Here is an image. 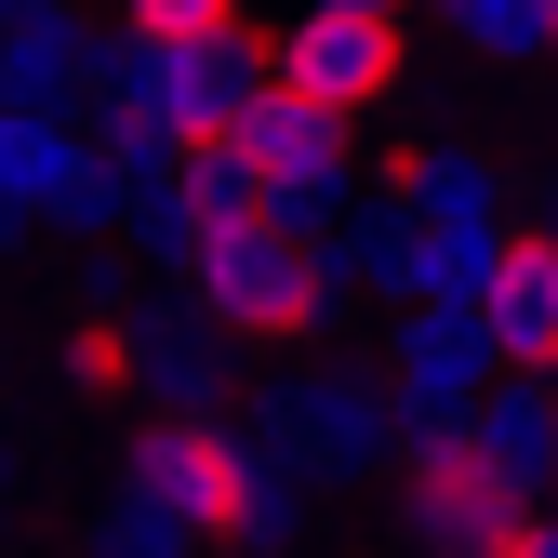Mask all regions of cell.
I'll use <instances>...</instances> for the list:
<instances>
[{"label":"cell","mask_w":558,"mask_h":558,"mask_svg":"<svg viewBox=\"0 0 558 558\" xmlns=\"http://www.w3.org/2000/svg\"><path fill=\"white\" fill-rule=\"evenodd\" d=\"M173 293H199V319H214L227 345H332V319L360 306V266H345V240L319 227H214L173 253Z\"/></svg>","instance_id":"6da1fadb"},{"label":"cell","mask_w":558,"mask_h":558,"mask_svg":"<svg viewBox=\"0 0 558 558\" xmlns=\"http://www.w3.org/2000/svg\"><path fill=\"white\" fill-rule=\"evenodd\" d=\"M0 227H66V240H120L133 186L81 133V107H0Z\"/></svg>","instance_id":"7a4b0ae2"},{"label":"cell","mask_w":558,"mask_h":558,"mask_svg":"<svg viewBox=\"0 0 558 558\" xmlns=\"http://www.w3.org/2000/svg\"><path fill=\"white\" fill-rule=\"evenodd\" d=\"M240 426L279 439V452H306V465H332V478H360V465H399L412 412L386 399V360H306V373H279Z\"/></svg>","instance_id":"3957f363"},{"label":"cell","mask_w":558,"mask_h":558,"mask_svg":"<svg viewBox=\"0 0 558 558\" xmlns=\"http://www.w3.org/2000/svg\"><path fill=\"white\" fill-rule=\"evenodd\" d=\"M240 465H253L240 412H147L133 452H120V493L160 506V519H186L199 545H227L240 532Z\"/></svg>","instance_id":"277c9868"},{"label":"cell","mask_w":558,"mask_h":558,"mask_svg":"<svg viewBox=\"0 0 558 558\" xmlns=\"http://www.w3.org/2000/svg\"><path fill=\"white\" fill-rule=\"evenodd\" d=\"M227 147L266 173V214H279V227H319V240H332L345 214H360V147H345V120H332V107H306V94H279V81H266V107L227 133Z\"/></svg>","instance_id":"5b68a950"},{"label":"cell","mask_w":558,"mask_h":558,"mask_svg":"<svg viewBox=\"0 0 558 558\" xmlns=\"http://www.w3.org/2000/svg\"><path fill=\"white\" fill-rule=\"evenodd\" d=\"M399 27H412V14L306 0V14L266 40V81H279V94H306V107H332V120H360V107H386V94H399Z\"/></svg>","instance_id":"8992f818"},{"label":"cell","mask_w":558,"mask_h":558,"mask_svg":"<svg viewBox=\"0 0 558 558\" xmlns=\"http://www.w3.org/2000/svg\"><path fill=\"white\" fill-rule=\"evenodd\" d=\"M493 373H506V345H493V319H478L465 293L399 306V332H386V399L412 412V426H465V412L493 399Z\"/></svg>","instance_id":"52a82bcc"},{"label":"cell","mask_w":558,"mask_h":558,"mask_svg":"<svg viewBox=\"0 0 558 558\" xmlns=\"http://www.w3.org/2000/svg\"><path fill=\"white\" fill-rule=\"evenodd\" d=\"M120 94H147L186 147H227V133L266 107V40H120Z\"/></svg>","instance_id":"ba28073f"},{"label":"cell","mask_w":558,"mask_h":558,"mask_svg":"<svg viewBox=\"0 0 558 558\" xmlns=\"http://www.w3.org/2000/svg\"><path fill=\"white\" fill-rule=\"evenodd\" d=\"M120 53L94 40L81 0H0V107H107Z\"/></svg>","instance_id":"9c48e42d"},{"label":"cell","mask_w":558,"mask_h":558,"mask_svg":"<svg viewBox=\"0 0 558 558\" xmlns=\"http://www.w3.org/2000/svg\"><path fill=\"white\" fill-rule=\"evenodd\" d=\"M120 319H133V399H147V412H227V360H214V319H199V293L120 306Z\"/></svg>","instance_id":"30bf717a"},{"label":"cell","mask_w":558,"mask_h":558,"mask_svg":"<svg viewBox=\"0 0 558 558\" xmlns=\"http://www.w3.org/2000/svg\"><path fill=\"white\" fill-rule=\"evenodd\" d=\"M465 439L519 506H545L558 493V373H493V399L465 412Z\"/></svg>","instance_id":"8fae6325"},{"label":"cell","mask_w":558,"mask_h":558,"mask_svg":"<svg viewBox=\"0 0 558 558\" xmlns=\"http://www.w3.org/2000/svg\"><path fill=\"white\" fill-rule=\"evenodd\" d=\"M253 439V426H240ZM332 519V465H306V452H279V439H253V465H240V558H293L306 532Z\"/></svg>","instance_id":"7c38bea8"},{"label":"cell","mask_w":558,"mask_h":558,"mask_svg":"<svg viewBox=\"0 0 558 558\" xmlns=\"http://www.w3.org/2000/svg\"><path fill=\"white\" fill-rule=\"evenodd\" d=\"M478 319H493L506 373H558V227L493 253V279H478Z\"/></svg>","instance_id":"4fadbf2b"},{"label":"cell","mask_w":558,"mask_h":558,"mask_svg":"<svg viewBox=\"0 0 558 558\" xmlns=\"http://www.w3.org/2000/svg\"><path fill=\"white\" fill-rule=\"evenodd\" d=\"M399 199H412V214H426L439 240H519V214H506V173H493V147H465V133L412 147Z\"/></svg>","instance_id":"5bb4252c"},{"label":"cell","mask_w":558,"mask_h":558,"mask_svg":"<svg viewBox=\"0 0 558 558\" xmlns=\"http://www.w3.org/2000/svg\"><path fill=\"white\" fill-rule=\"evenodd\" d=\"M53 386L81 399V412H107V399H133V319L120 306H81L53 332Z\"/></svg>","instance_id":"9a60e30c"},{"label":"cell","mask_w":558,"mask_h":558,"mask_svg":"<svg viewBox=\"0 0 558 558\" xmlns=\"http://www.w3.org/2000/svg\"><path fill=\"white\" fill-rule=\"evenodd\" d=\"M439 27L478 66H532V53H558V0H439Z\"/></svg>","instance_id":"2e32d148"},{"label":"cell","mask_w":558,"mask_h":558,"mask_svg":"<svg viewBox=\"0 0 558 558\" xmlns=\"http://www.w3.org/2000/svg\"><path fill=\"white\" fill-rule=\"evenodd\" d=\"M81 558H214V545H199L186 519H160V506H133V493H120V506L81 519Z\"/></svg>","instance_id":"e0dca14e"},{"label":"cell","mask_w":558,"mask_h":558,"mask_svg":"<svg viewBox=\"0 0 558 558\" xmlns=\"http://www.w3.org/2000/svg\"><path fill=\"white\" fill-rule=\"evenodd\" d=\"M120 40L160 53V40H253V27H240V0H120Z\"/></svg>","instance_id":"ac0fdd59"},{"label":"cell","mask_w":558,"mask_h":558,"mask_svg":"<svg viewBox=\"0 0 558 558\" xmlns=\"http://www.w3.org/2000/svg\"><path fill=\"white\" fill-rule=\"evenodd\" d=\"M399 558H519V532H412Z\"/></svg>","instance_id":"d6986e66"},{"label":"cell","mask_w":558,"mask_h":558,"mask_svg":"<svg viewBox=\"0 0 558 558\" xmlns=\"http://www.w3.org/2000/svg\"><path fill=\"white\" fill-rule=\"evenodd\" d=\"M519 558H558V506H545V519H532V532H519Z\"/></svg>","instance_id":"ffe728a7"},{"label":"cell","mask_w":558,"mask_h":558,"mask_svg":"<svg viewBox=\"0 0 558 558\" xmlns=\"http://www.w3.org/2000/svg\"><path fill=\"white\" fill-rule=\"evenodd\" d=\"M360 14H412V0H360Z\"/></svg>","instance_id":"44dd1931"},{"label":"cell","mask_w":558,"mask_h":558,"mask_svg":"<svg viewBox=\"0 0 558 558\" xmlns=\"http://www.w3.org/2000/svg\"><path fill=\"white\" fill-rule=\"evenodd\" d=\"M545 227H558V173H545Z\"/></svg>","instance_id":"7402d4cb"},{"label":"cell","mask_w":558,"mask_h":558,"mask_svg":"<svg viewBox=\"0 0 558 558\" xmlns=\"http://www.w3.org/2000/svg\"><path fill=\"white\" fill-rule=\"evenodd\" d=\"M0 373H14V360H0Z\"/></svg>","instance_id":"603a6c76"},{"label":"cell","mask_w":558,"mask_h":558,"mask_svg":"<svg viewBox=\"0 0 558 558\" xmlns=\"http://www.w3.org/2000/svg\"><path fill=\"white\" fill-rule=\"evenodd\" d=\"M545 506H558V493H545Z\"/></svg>","instance_id":"cb8c5ba5"}]
</instances>
